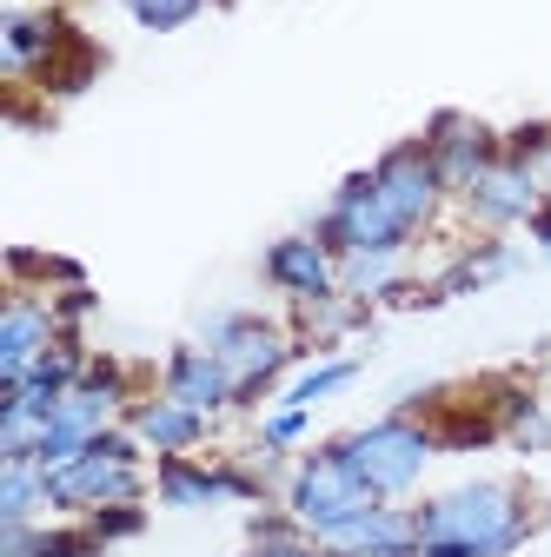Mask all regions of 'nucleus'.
<instances>
[{"instance_id": "obj_17", "label": "nucleus", "mask_w": 551, "mask_h": 557, "mask_svg": "<svg viewBox=\"0 0 551 557\" xmlns=\"http://www.w3.org/2000/svg\"><path fill=\"white\" fill-rule=\"evenodd\" d=\"M94 366V352H87V345H81V332H66V338H53V352L27 372V379H14V385H0V398H21L27 411H53L66 392H74L81 385V372Z\"/></svg>"}, {"instance_id": "obj_10", "label": "nucleus", "mask_w": 551, "mask_h": 557, "mask_svg": "<svg viewBox=\"0 0 551 557\" xmlns=\"http://www.w3.org/2000/svg\"><path fill=\"white\" fill-rule=\"evenodd\" d=\"M259 278H266V286L280 293L286 306H313V299H332V293H339V252H332L313 226H299V233H286V239L266 246Z\"/></svg>"}, {"instance_id": "obj_5", "label": "nucleus", "mask_w": 551, "mask_h": 557, "mask_svg": "<svg viewBox=\"0 0 551 557\" xmlns=\"http://www.w3.org/2000/svg\"><path fill=\"white\" fill-rule=\"evenodd\" d=\"M313 233L346 259V252H412L419 239L405 233V220L385 206V193H379V180H372V166H359V173H346L332 186V199L313 213Z\"/></svg>"}, {"instance_id": "obj_2", "label": "nucleus", "mask_w": 551, "mask_h": 557, "mask_svg": "<svg viewBox=\"0 0 551 557\" xmlns=\"http://www.w3.org/2000/svg\"><path fill=\"white\" fill-rule=\"evenodd\" d=\"M332 451L353 465V478L366 484L379 505H412V498H419V484H426V471H432V458L445 445L432 432V418H419V411L399 405L385 418H366V425L339 432Z\"/></svg>"}, {"instance_id": "obj_21", "label": "nucleus", "mask_w": 551, "mask_h": 557, "mask_svg": "<svg viewBox=\"0 0 551 557\" xmlns=\"http://www.w3.org/2000/svg\"><path fill=\"white\" fill-rule=\"evenodd\" d=\"M40 518H53V505H47V465L0 458V524H40Z\"/></svg>"}, {"instance_id": "obj_13", "label": "nucleus", "mask_w": 551, "mask_h": 557, "mask_svg": "<svg viewBox=\"0 0 551 557\" xmlns=\"http://www.w3.org/2000/svg\"><path fill=\"white\" fill-rule=\"evenodd\" d=\"M213 425L220 418H206V411H193V405H180L173 392H140L133 398V411H126V432L147 445V458L160 465V458H193L206 438H213Z\"/></svg>"}, {"instance_id": "obj_22", "label": "nucleus", "mask_w": 551, "mask_h": 557, "mask_svg": "<svg viewBox=\"0 0 551 557\" xmlns=\"http://www.w3.org/2000/svg\"><path fill=\"white\" fill-rule=\"evenodd\" d=\"M240 557H326L319 544H313V531L280 505V511H272V505H259L253 518H246V550Z\"/></svg>"}, {"instance_id": "obj_24", "label": "nucleus", "mask_w": 551, "mask_h": 557, "mask_svg": "<svg viewBox=\"0 0 551 557\" xmlns=\"http://www.w3.org/2000/svg\"><path fill=\"white\" fill-rule=\"evenodd\" d=\"M313 432V405H266L259 411V425H253V445H266V451H293L299 438Z\"/></svg>"}, {"instance_id": "obj_6", "label": "nucleus", "mask_w": 551, "mask_h": 557, "mask_svg": "<svg viewBox=\"0 0 551 557\" xmlns=\"http://www.w3.org/2000/svg\"><path fill=\"white\" fill-rule=\"evenodd\" d=\"M544 206H551L544 173H538L531 160H512V153H499L486 173H478V180L458 193L465 226H472V233H486V239H512V233H525V226L544 213Z\"/></svg>"}, {"instance_id": "obj_28", "label": "nucleus", "mask_w": 551, "mask_h": 557, "mask_svg": "<svg viewBox=\"0 0 551 557\" xmlns=\"http://www.w3.org/2000/svg\"><path fill=\"white\" fill-rule=\"evenodd\" d=\"M538 173H544V193H551V139H544V160H538Z\"/></svg>"}, {"instance_id": "obj_20", "label": "nucleus", "mask_w": 551, "mask_h": 557, "mask_svg": "<svg viewBox=\"0 0 551 557\" xmlns=\"http://www.w3.org/2000/svg\"><path fill=\"white\" fill-rule=\"evenodd\" d=\"M94 531L81 518H40V524H0V557H94Z\"/></svg>"}, {"instance_id": "obj_1", "label": "nucleus", "mask_w": 551, "mask_h": 557, "mask_svg": "<svg viewBox=\"0 0 551 557\" xmlns=\"http://www.w3.org/2000/svg\"><path fill=\"white\" fill-rule=\"evenodd\" d=\"M419 557H512L538 531V505L518 478H458L412 505Z\"/></svg>"}, {"instance_id": "obj_9", "label": "nucleus", "mask_w": 551, "mask_h": 557, "mask_svg": "<svg viewBox=\"0 0 551 557\" xmlns=\"http://www.w3.org/2000/svg\"><path fill=\"white\" fill-rule=\"evenodd\" d=\"M74 47V27H66L53 8H27V0H8V14H0V74L14 87L27 81H47L53 60Z\"/></svg>"}, {"instance_id": "obj_15", "label": "nucleus", "mask_w": 551, "mask_h": 557, "mask_svg": "<svg viewBox=\"0 0 551 557\" xmlns=\"http://www.w3.org/2000/svg\"><path fill=\"white\" fill-rule=\"evenodd\" d=\"M160 392H173L180 405H193V411H206V418H226V411H240V385H233V372L206 352L199 338H186V345H173V352L160 359V379H154Z\"/></svg>"}, {"instance_id": "obj_7", "label": "nucleus", "mask_w": 551, "mask_h": 557, "mask_svg": "<svg viewBox=\"0 0 551 557\" xmlns=\"http://www.w3.org/2000/svg\"><path fill=\"white\" fill-rule=\"evenodd\" d=\"M280 505L319 537V531H332V524H346L353 511H366V505H379L366 484L353 478V465L339 458L332 445H319V451H306V458H293V471H286V484H280Z\"/></svg>"}, {"instance_id": "obj_3", "label": "nucleus", "mask_w": 551, "mask_h": 557, "mask_svg": "<svg viewBox=\"0 0 551 557\" xmlns=\"http://www.w3.org/2000/svg\"><path fill=\"white\" fill-rule=\"evenodd\" d=\"M154 498V471H147V445L126 425L100 432L81 458H66L47 471V505L53 518H94L107 505H147Z\"/></svg>"}, {"instance_id": "obj_23", "label": "nucleus", "mask_w": 551, "mask_h": 557, "mask_svg": "<svg viewBox=\"0 0 551 557\" xmlns=\"http://www.w3.org/2000/svg\"><path fill=\"white\" fill-rule=\"evenodd\" d=\"M359 372H366V366H359L353 352H319L280 398H286V405H319V398H339L346 385H359Z\"/></svg>"}, {"instance_id": "obj_27", "label": "nucleus", "mask_w": 551, "mask_h": 557, "mask_svg": "<svg viewBox=\"0 0 551 557\" xmlns=\"http://www.w3.org/2000/svg\"><path fill=\"white\" fill-rule=\"evenodd\" d=\"M525 239H531V252H538V259L551 265V206H544V213H538V220L525 226Z\"/></svg>"}, {"instance_id": "obj_26", "label": "nucleus", "mask_w": 551, "mask_h": 557, "mask_svg": "<svg viewBox=\"0 0 551 557\" xmlns=\"http://www.w3.org/2000/svg\"><path fill=\"white\" fill-rule=\"evenodd\" d=\"M87 531H94V544L107 550V544H120V537H140L147 531V505H107V511H94V518H81Z\"/></svg>"}, {"instance_id": "obj_16", "label": "nucleus", "mask_w": 551, "mask_h": 557, "mask_svg": "<svg viewBox=\"0 0 551 557\" xmlns=\"http://www.w3.org/2000/svg\"><path fill=\"white\" fill-rule=\"evenodd\" d=\"M525 265V252L512 246V239H486L478 233L472 246H458L452 259H445V272L426 286V306H445V299H472V293H492V286H505V278Z\"/></svg>"}, {"instance_id": "obj_18", "label": "nucleus", "mask_w": 551, "mask_h": 557, "mask_svg": "<svg viewBox=\"0 0 551 557\" xmlns=\"http://www.w3.org/2000/svg\"><path fill=\"white\" fill-rule=\"evenodd\" d=\"M492 411H499V438L525 458L551 451V405L531 385H492Z\"/></svg>"}, {"instance_id": "obj_11", "label": "nucleus", "mask_w": 551, "mask_h": 557, "mask_svg": "<svg viewBox=\"0 0 551 557\" xmlns=\"http://www.w3.org/2000/svg\"><path fill=\"white\" fill-rule=\"evenodd\" d=\"M426 153L439 160V173H445V186H452V206H458V193L486 173L499 153H505V133L499 126H486L478 113H458V107H445V113H432L426 120Z\"/></svg>"}, {"instance_id": "obj_12", "label": "nucleus", "mask_w": 551, "mask_h": 557, "mask_svg": "<svg viewBox=\"0 0 551 557\" xmlns=\"http://www.w3.org/2000/svg\"><path fill=\"white\" fill-rule=\"evenodd\" d=\"M53 338H66V332H60V312H53V293L14 286V293H8V312H0V385L27 379V372L53 352Z\"/></svg>"}, {"instance_id": "obj_8", "label": "nucleus", "mask_w": 551, "mask_h": 557, "mask_svg": "<svg viewBox=\"0 0 551 557\" xmlns=\"http://www.w3.org/2000/svg\"><path fill=\"white\" fill-rule=\"evenodd\" d=\"M372 180H379L385 206L405 220L412 239H426V233L445 220V206H452V186H445L439 160L426 153V139H399V147H385V153L372 160Z\"/></svg>"}, {"instance_id": "obj_14", "label": "nucleus", "mask_w": 551, "mask_h": 557, "mask_svg": "<svg viewBox=\"0 0 551 557\" xmlns=\"http://www.w3.org/2000/svg\"><path fill=\"white\" fill-rule=\"evenodd\" d=\"M313 544L326 557H419V524H412V505H366Z\"/></svg>"}, {"instance_id": "obj_19", "label": "nucleus", "mask_w": 551, "mask_h": 557, "mask_svg": "<svg viewBox=\"0 0 551 557\" xmlns=\"http://www.w3.org/2000/svg\"><path fill=\"white\" fill-rule=\"evenodd\" d=\"M372 325V306L346 299V293H332V299H313V306H293V338H299V352H332L339 338H353Z\"/></svg>"}, {"instance_id": "obj_4", "label": "nucleus", "mask_w": 551, "mask_h": 557, "mask_svg": "<svg viewBox=\"0 0 551 557\" xmlns=\"http://www.w3.org/2000/svg\"><path fill=\"white\" fill-rule=\"evenodd\" d=\"M193 338L233 372V385H240V411L266 405L272 392H280V379L306 359V352H299V338H293V325L266 319V312H206V319L193 325Z\"/></svg>"}, {"instance_id": "obj_25", "label": "nucleus", "mask_w": 551, "mask_h": 557, "mask_svg": "<svg viewBox=\"0 0 551 557\" xmlns=\"http://www.w3.org/2000/svg\"><path fill=\"white\" fill-rule=\"evenodd\" d=\"M120 8H126L133 27H147V34H180L186 21L206 14V0H120Z\"/></svg>"}]
</instances>
